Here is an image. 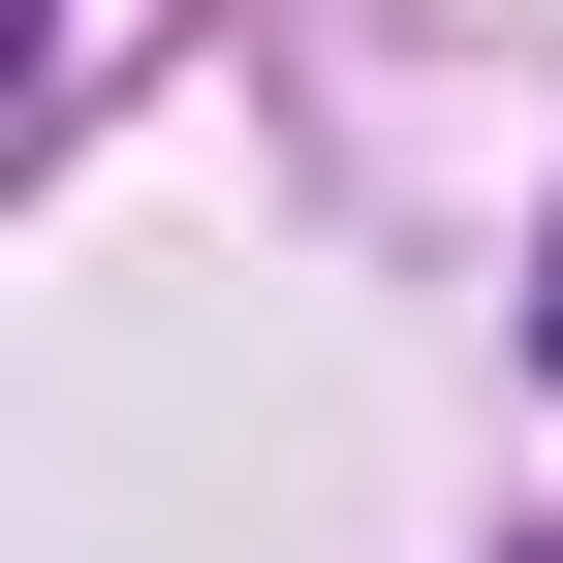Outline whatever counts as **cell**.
Returning a JSON list of instances; mask_svg holds the SVG:
<instances>
[{"instance_id": "1", "label": "cell", "mask_w": 563, "mask_h": 563, "mask_svg": "<svg viewBox=\"0 0 563 563\" xmlns=\"http://www.w3.org/2000/svg\"><path fill=\"white\" fill-rule=\"evenodd\" d=\"M532 344H563V251H532Z\"/></svg>"}]
</instances>
